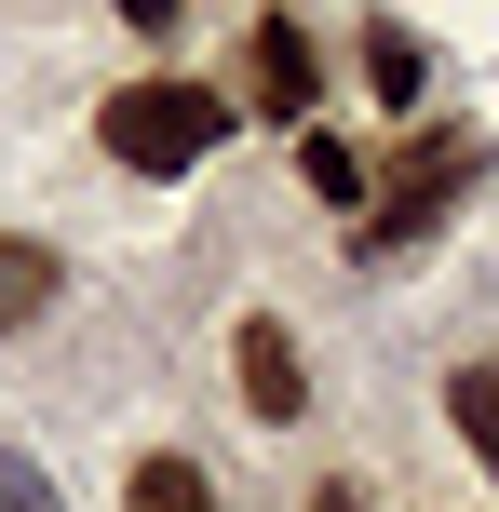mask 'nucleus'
I'll use <instances>...</instances> for the list:
<instances>
[{"mask_svg": "<svg viewBox=\"0 0 499 512\" xmlns=\"http://www.w3.org/2000/svg\"><path fill=\"white\" fill-rule=\"evenodd\" d=\"M243 95H257V122H297V108L324 95V41L297 14H257L243 27Z\"/></svg>", "mask_w": 499, "mask_h": 512, "instance_id": "7ed1b4c3", "label": "nucleus"}, {"mask_svg": "<svg viewBox=\"0 0 499 512\" xmlns=\"http://www.w3.org/2000/svg\"><path fill=\"white\" fill-rule=\"evenodd\" d=\"M297 176H311V203H365V149L351 135H297Z\"/></svg>", "mask_w": 499, "mask_h": 512, "instance_id": "1a4fd4ad", "label": "nucleus"}, {"mask_svg": "<svg viewBox=\"0 0 499 512\" xmlns=\"http://www.w3.org/2000/svg\"><path fill=\"white\" fill-rule=\"evenodd\" d=\"M122 512H216V472L203 459H135L122 472Z\"/></svg>", "mask_w": 499, "mask_h": 512, "instance_id": "6e6552de", "label": "nucleus"}, {"mask_svg": "<svg viewBox=\"0 0 499 512\" xmlns=\"http://www.w3.org/2000/svg\"><path fill=\"white\" fill-rule=\"evenodd\" d=\"M230 364H243V405H257L270 432H284V418L311 405V364H297V337L270 324V310H257V324H230Z\"/></svg>", "mask_w": 499, "mask_h": 512, "instance_id": "20e7f679", "label": "nucleus"}, {"mask_svg": "<svg viewBox=\"0 0 499 512\" xmlns=\"http://www.w3.org/2000/svg\"><path fill=\"white\" fill-rule=\"evenodd\" d=\"M230 122H243V108L203 95V81H122V95L95 108V149L122 162V176H189V162H203Z\"/></svg>", "mask_w": 499, "mask_h": 512, "instance_id": "f257e3e1", "label": "nucleus"}, {"mask_svg": "<svg viewBox=\"0 0 499 512\" xmlns=\"http://www.w3.org/2000/svg\"><path fill=\"white\" fill-rule=\"evenodd\" d=\"M311 512H365V499H351V486H324V499H311Z\"/></svg>", "mask_w": 499, "mask_h": 512, "instance_id": "9b49d317", "label": "nucleus"}, {"mask_svg": "<svg viewBox=\"0 0 499 512\" xmlns=\"http://www.w3.org/2000/svg\"><path fill=\"white\" fill-rule=\"evenodd\" d=\"M365 81H378V108H419V81H432V41L378 14V27H365Z\"/></svg>", "mask_w": 499, "mask_h": 512, "instance_id": "0eeeda50", "label": "nucleus"}, {"mask_svg": "<svg viewBox=\"0 0 499 512\" xmlns=\"http://www.w3.org/2000/svg\"><path fill=\"white\" fill-rule=\"evenodd\" d=\"M0 512H68V499H54V472L27 459V445H0Z\"/></svg>", "mask_w": 499, "mask_h": 512, "instance_id": "9d476101", "label": "nucleus"}, {"mask_svg": "<svg viewBox=\"0 0 499 512\" xmlns=\"http://www.w3.org/2000/svg\"><path fill=\"white\" fill-rule=\"evenodd\" d=\"M54 297H68V256H54V243H27V230H0V337H27Z\"/></svg>", "mask_w": 499, "mask_h": 512, "instance_id": "39448f33", "label": "nucleus"}, {"mask_svg": "<svg viewBox=\"0 0 499 512\" xmlns=\"http://www.w3.org/2000/svg\"><path fill=\"white\" fill-rule=\"evenodd\" d=\"M446 432H459L473 472H499V364H459V378H446Z\"/></svg>", "mask_w": 499, "mask_h": 512, "instance_id": "423d86ee", "label": "nucleus"}, {"mask_svg": "<svg viewBox=\"0 0 499 512\" xmlns=\"http://www.w3.org/2000/svg\"><path fill=\"white\" fill-rule=\"evenodd\" d=\"M486 176V135H459V122H432V135H405L392 149V176H378V216H365V256H392V243H419L432 216L459 203V189Z\"/></svg>", "mask_w": 499, "mask_h": 512, "instance_id": "f03ea898", "label": "nucleus"}]
</instances>
